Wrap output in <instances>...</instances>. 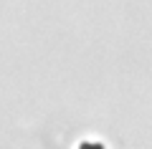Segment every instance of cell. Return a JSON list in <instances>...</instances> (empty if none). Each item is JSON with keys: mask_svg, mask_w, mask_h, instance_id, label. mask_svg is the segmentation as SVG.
Returning a JSON list of instances; mask_svg holds the SVG:
<instances>
[{"mask_svg": "<svg viewBox=\"0 0 152 149\" xmlns=\"http://www.w3.org/2000/svg\"><path fill=\"white\" fill-rule=\"evenodd\" d=\"M79 149H104V144H99V142H84Z\"/></svg>", "mask_w": 152, "mask_h": 149, "instance_id": "obj_1", "label": "cell"}]
</instances>
